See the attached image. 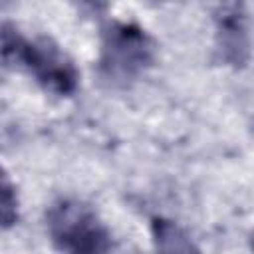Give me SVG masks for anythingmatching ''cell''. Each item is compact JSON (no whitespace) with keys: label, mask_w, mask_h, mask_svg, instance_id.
I'll list each match as a JSON object with an SVG mask.
<instances>
[{"label":"cell","mask_w":254,"mask_h":254,"mask_svg":"<svg viewBox=\"0 0 254 254\" xmlns=\"http://www.w3.org/2000/svg\"><path fill=\"white\" fill-rule=\"evenodd\" d=\"M46 226L62 254H111L113 236L99 214L75 198H60L46 212Z\"/></svg>","instance_id":"7a4b0ae2"},{"label":"cell","mask_w":254,"mask_h":254,"mask_svg":"<svg viewBox=\"0 0 254 254\" xmlns=\"http://www.w3.org/2000/svg\"><path fill=\"white\" fill-rule=\"evenodd\" d=\"M18 192L14 183L10 181L8 173L0 167V230H6L18 222L20 208H18Z\"/></svg>","instance_id":"8992f818"},{"label":"cell","mask_w":254,"mask_h":254,"mask_svg":"<svg viewBox=\"0 0 254 254\" xmlns=\"http://www.w3.org/2000/svg\"><path fill=\"white\" fill-rule=\"evenodd\" d=\"M0 65L28 71L46 91L65 97L77 89L79 73L50 38H26L12 22H0Z\"/></svg>","instance_id":"6da1fadb"},{"label":"cell","mask_w":254,"mask_h":254,"mask_svg":"<svg viewBox=\"0 0 254 254\" xmlns=\"http://www.w3.org/2000/svg\"><path fill=\"white\" fill-rule=\"evenodd\" d=\"M214 38L220 62L232 67H244L250 62V24L242 2L220 4L214 12Z\"/></svg>","instance_id":"277c9868"},{"label":"cell","mask_w":254,"mask_h":254,"mask_svg":"<svg viewBox=\"0 0 254 254\" xmlns=\"http://www.w3.org/2000/svg\"><path fill=\"white\" fill-rule=\"evenodd\" d=\"M155 42L137 24L111 20L101 30L99 71L111 85H127L155 62Z\"/></svg>","instance_id":"3957f363"},{"label":"cell","mask_w":254,"mask_h":254,"mask_svg":"<svg viewBox=\"0 0 254 254\" xmlns=\"http://www.w3.org/2000/svg\"><path fill=\"white\" fill-rule=\"evenodd\" d=\"M151 232L155 254H200L190 236L173 220L153 218Z\"/></svg>","instance_id":"5b68a950"}]
</instances>
